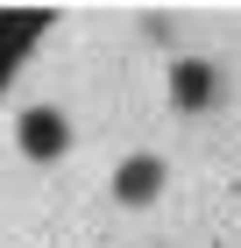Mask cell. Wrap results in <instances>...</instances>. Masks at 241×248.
Masks as SVG:
<instances>
[{
    "label": "cell",
    "instance_id": "6da1fadb",
    "mask_svg": "<svg viewBox=\"0 0 241 248\" xmlns=\"http://www.w3.org/2000/svg\"><path fill=\"white\" fill-rule=\"evenodd\" d=\"M15 142H21V156H29V163H57V156L71 149V121L57 114V107H21Z\"/></svg>",
    "mask_w": 241,
    "mask_h": 248
},
{
    "label": "cell",
    "instance_id": "7a4b0ae2",
    "mask_svg": "<svg viewBox=\"0 0 241 248\" xmlns=\"http://www.w3.org/2000/svg\"><path fill=\"white\" fill-rule=\"evenodd\" d=\"M213 93H220L213 64H199V57H177V64H170V99H177L185 114H206V107H213Z\"/></svg>",
    "mask_w": 241,
    "mask_h": 248
},
{
    "label": "cell",
    "instance_id": "3957f363",
    "mask_svg": "<svg viewBox=\"0 0 241 248\" xmlns=\"http://www.w3.org/2000/svg\"><path fill=\"white\" fill-rule=\"evenodd\" d=\"M156 191H163V156H128L113 170V199H128V206H149Z\"/></svg>",
    "mask_w": 241,
    "mask_h": 248
}]
</instances>
